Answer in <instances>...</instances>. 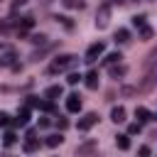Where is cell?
I'll return each mask as SVG.
<instances>
[{"mask_svg":"<svg viewBox=\"0 0 157 157\" xmlns=\"http://www.w3.org/2000/svg\"><path fill=\"white\" fill-rule=\"evenodd\" d=\"M140 155H142V157H145V155H150V147H147V145H142V147H140Z\"/></svg>","mask_w":157,"mask_h":157,"instance_id":"33","label":"cell"},{"mask_svg":"<svg viewBox=\"0 0 157 157\" xmlns=\"http://www.w3.org/2000/svg\"><path fill=\"white\" fill-rule=\"evenodd\" d=\"M110 22V5H101L98 12H96V27L98 29H105Z\"/></svg>","mask_w":157,"mask_h":157,"instance_id":"3","label":"cell"},{"mask_svg":"<svg viewBox=\"0 0 157 157\" xmlns=\"http://www.w3.org/2000/svg\"><path fill=\"white\" fill-rule=\"evenodd\" d=\"M29 42H32V44L44 47V44H47V34H42V32H39V34H32V37H29Z\"/></svg>","mask_w":157,"mask_h":157,"instance_id":"20","label":"cell"},{"mask_svg":"<svg viewBox=\"0 0 157 157\" xmlns=\"http://www.w3.org/2000/svg\"><path fill=\"white\" fill-rule=\"evenodd\" d=\"M135 118H137L140 123H147V120H150V110L142 108V105H137V108H135Z\"/></svg>","mask_w":157,"mask_h":157,"instance_id":"13","label":"cell"},{"mask_svg":"<svg viewBox=\"0 0 157 157\" xmlns=\"http://www.w3.org/2000/svg\"><path fill=\"white\" fill-rule=\"evenodd\" d=\"M15 59H17V52L12 47H7V44H0V64L2 66H12Z\"/></svg>","mask_w":157,"mask_h":157,"instance_id":"4","label":"cell"},{"mask_svg":"<svg viewBox=\"0 0 157 157\" xmlns=\"http://www.w3.org/2000/svg\"><path fill=\"white\" fill-rule=\"evenodd\" d=\"M152 34H155V32H152V27H147V25H145V27H140V37H142V39H152Z\"/></svg>","mask_w":157,"mask_h":157,"instance_id":"23","label":"cell"},{"mask_svg":"<svg viewBox=\"0 0 157 157\" xmlns=\"http://www.w3.org/2000/svg\"><path fill=\"white\" fill-rule=\"evenodd\" d=\"M120 93H123V96H135V93H140V91H137V86H123Z\"/></svg>","mask_w":157,"mask_h":157,"instance_id":"24","label":"cell"},{"mask_svg":"<svg viewBox=\"0 0 157 157\" xmlns=\"http://www.w3.org/2000/svg\"><path fill=\"white\" fill-rule=\"evenodd\" d=\"M49 125H52L49 118H39V128H49Z\"/></svg>","mask_w":157,"mask_h":157,"instance_id":"32","label":"cell"},{"mask_svg":"<svg viewBox=\"0 0 157 157\" xmlns=\"http://www.w3.org/2000/svg\"><path fill=\"white\" fill-rule=\"evenodd\" d=\"M56 125H59V130H66V128H69V120H66V118H59Z\"/></svg>","mask_w":157,"mask_h":157,"instance_id":"31","label":"cell"},{"mask_svg":"<svg viewBox=\"0 0 157 157\" xmlns=\"http://www.w3.org/2000/svg\"><path fill=\"white\" fill-rule=\"evenodd\" d=\"M0 66H2V64H0Z\"/></svg>","mask_w":157,"mask_h":157,"instance_id":"36","label":"cell"},{"mask_svg":"<svg viewBox=\"0 0 157 157\" xmlns=\"http://www.w3.org/2000/svg\"><path fill=\"white\" fill-rule=\"evenodd\" d=\"M37 147H39V140L37 137H27L25 140V152H34Z\"/></svg>","mask_w":157,"mask_h":157,"instance_id":"18","label":"cell"},{"mask_svg":"<svg viewBox=\"0 0 157 157\" xmlns=\"http://www.w3.org/2000/svg\"><path fill=\"white\" fill-rule=\"evenodd\" d=\"M7 125H12V120H10V115H7V113H2V110H0V128H7Z\"/></svg>","mask_w":157,"mask_h":157,"instance_id":"27","label":"cell"},{"mask_svg":"<svg viewBox=\"0 0 157 157\" xmlns=\"http://www.w3.org/2000/svg\"><path fill=\"white\" fill-rule=\"evenodd\" d=\"M78 64V56L76 54H64V56H56L52 64H49V74H61V71H69Z\"/></svg>","mask_w":157,"mask_h":157,"instance_id":"1","label":"cell"},{"mask_svg":"<svg viewBox=\"0 0 157 157\" xmlns=\"http://www.w3.org/2000/svg\"><path fill=\"white\" fill-rule=\"evenodd\" d=\"M61 142H64V137H61V135H49V137L44 140V145H47V147H59Z\"/></svg>","mask_w":157,"mask_h":157,"instance_id":"15","label":"cell"},{"mask_svg":"<svg viewBox=\"0 0 157 157\" xmlns=\"http://www.w3.org/2000/svg\"><path fill=\"white\" fill-rule=\"evenodd\" d=\"M110 2H113V5H125L128 0H110Z\"/></svg>","mask_w":157,"mask_h":157,"instance_id":"34","label":"cell"},{"mask_svg":"<svg viewBox=\"0 0 157 157\" xmlns=\"http://www.w3.org/2000/svg\"><path fill=\"white\" fill-rule=\"evenodd\" d=\"M128 39H130V32H128V29H123V27H120V29H118V32H115V42H118V44H125V42H128Z\"/></svg>","mask_w":157,"mask_h":157,"instance_id":"16","label":"cell"},{"mask_svg":"<svg viewBox=\"0 0 157 157\" xmlns=\"http://www.w3.org/2000/svg\"><path fill=\"white\" fill-rule=\"evenodd\" d=\"M120 59H123V56H120V52H110V54L103 59V64H105V66H110V64H118Z\"/></svg>","mask_w":157,"mask_h":157,"instance_id":"17","label":"cell"},{"mask_svg":"<svg viewBox=\"0 0 157 157\" xmlns=\"http://www.w3.org/2000/svg\"><path fill=\"white\" fill-rule=\"evenodd\" d=\"M81 78H83L81 74H76V71H71V74H69V78H66V83H69V86H76V83H78Z\"/></svg>","mask_w":157,"mask_h":157,"instance_id":"22","label":"cell"},{"mask_svg":"<svg viewBox=\"0 0 157 157\" xmlns=\"http://www.w3.org/2000/svg\"><path fill=\"white\" fill-rule=\"evenodd\" d=\"M15 142H17V135H15L12 130H7V132H5V145L10 147V145H15Z\"/></svg>","mask_w":157,"mask_h":157,"instance_id":"25","label":"cell"},{"mask_svg":"<svg viewBox=\"0 0 157 157\" xmlns=\"http://www.w3.org/2000/svg\"><path fill=\"white\" fill-rule=\"evenodd\" d=\"M103 52H105V44H103V42H96V44H91V47L86 49V56H83V61L93 64V61H96V59H98Z\"/></svg>","mask_w":157,"mask_h":157,"instance_id":"5","label":"cell"},{"mask_svg":"<svg viewBox=\"0 0 157 157\" xmlns=\"http://www.w3.org/2000/svg\"><path fill=\"white\" fill-rule=\"evenodd\" d=\"M83 78H86V81H83V83H86V88H91V91H96V88H98V71H88Z\"/></svg>","mask_w":157,"mask_h":157,"instance_id":"9","label":"cell"},{"mask_svg":"<svg viewBox=\"0 0 157 157\" xmlns=\"http://www.w3.org/2000/svg\"><path fill=\"white\" fill-rule=\"evenodd\" d=\"M140 130H142V123H140V120H137V123H132V125H130V128H128V135H137V132H140Z\"/></svg>","mask_w":157,"mask_h":157,"instance_id":"26","label":"cell"},{"mask_svg":"<svg viewBox=\"0 0 157 157\" xmlns=\"http://www.w3.org/2000/svg\"><path fill=\"white\" fill-rule=\"evenodd\" d=\"M110 120H113V123H125V108H123V105H115V108L110 110Z\"/></svg>","mask_w":157,"mask_h":157,"instance_id":"11","label":"cell"},{"mask_svg":"<svg viewBox=\"0 0 157 157\" xmlns=\"http://www.w3.org/2000/svg\"><path fill=\"white\" fill-rule=\"evenodd\" d=\"M96 123H98V113H86V115L78 120V130H91Z\"/></svg>","mask_w":157,"mask_h":157,"instance_id":"6","label":"cell"},{"mask_svg":"<svg viewBox=\"0 0 157 157\" xmlns=\"http://www.w3.org/2000/svg\"><path fill=\"white\" fill-rule=\"evenodd\" d=\"M29 123V105H25L20 113H17V118L12 120V125H27Z\"/></svg>","mask_w":157,"mask_h":157,"instance_id":"10","label":"cell"},{"mask_svg":"<svg viewBox=\"0 0 157 157\" xmlns=\"http://www.w3.org/2000/svg\"><path fill=\"white\" fill-rule=\"evenodd\" d=\"M132 25L135 27H145V15H135L132 17Z\"/></svg>","mask_w":157,"mask_h":157,"instance_id":"28","label":"cell"},{"mask_svg":"<svg viewBox=\"0 0 157 157\" xmlns=\"http://www.w3.org/2000/svg\"><path fill=\"white\" fill-rule=\"evenodd\" d=\"M56 20H59V22H61V25H64L66 29H74V22H71L69 17H64V15H61V17H56Z\"/></svg>","mask_w":157,"mask_h":157,"instance_id":"29","label":"cell"},{"mask_svg":"<svg viewBox=\"0 0 157 157\" xmlns=\"http://www.w3.org/2000/svg\"><path fill=\"white\" fill-rule=\"evenodd\" d=\"M27 5V0H12V12H17L20 7H25Z\"/></svg>","mask_w":157,"mask_h":157,"instance_id":"30","label":"cell"},{"mask_svg":"<svg viewBox=\"0 0 157 157\" xmlns=\"http://www.w3.org/2000/svg\"><path fill=\"white\" fill-rule=\"evenodd\" d=\"M150 120H152V123H157V113H150Z\"/></svg>","mask_w":157,"mask_h":157,"instance_id":"35","label":"cell"},{"mask_svg":"<svg viewBox=\"0 0 157 157\" xmlns=\"http://www.w3.org/2000/svg\"><path fill=\"white\" fill-rule=\"evenodd\" d=\"M108 69H110V78H123V76L128 74V66H123L120 61H118V64H110Z\"/></svg>","mask_w":157,"mask_h":157,"instance_id":"8","label":"cell"},{"mask_svg":"<svg viewBox=\"0 0 157 157\" xmlns=\"http://www.w3.org/2000/svg\"><path fill=\"white\" fill-rule=\"evenodd\" d=\"M115 145L120 150H130V135H115Z\"/></svg>","mask_w":157,"mask_h":157,"instance_id":"14","label":"cell"},{"mask_svg":"<svg viewBox=\"0 0 157 157\" xmlns=\"http://www.w3.org/2000/svg\"><path fill=\"white\" fill-rule=\"evenodd\" d=\"M66 110H69V113H78V110H81V98H78V93H69V96H66Z\"/></svg>","mask_w":157,"mask_h":157,"instance_id":"7","label":"cell"},{"mask_svg":"<svg viewBox=\"0 0 157 157\" xmlns=\"http://www.w3.org/2000/svg\"><path fill=\"white\" fill-rule=\"evenodd\" d=\"M61 5L69 7V10H81L83 7V0H61Z\"/></svg>","mask_w":157,"mask_h":157,"instance_id":"19","label":"cell"},{"mask_svg":"<svg viewBox=\"0 0 157 157\" xmlns=\"http://www.w3.org/2000/svg\"><path fill=\"white\" fill-rule=\"evenodd\" d=\"M155 83H157V64L147 69V74H145V78L140 81V86H137V91H140V93H150V91L155 88Z\"/></svg>","mask_w":157,"mask_h":157,"instance_id":"2","label":"cell"},{"mask_svg":"<svg viewBox=\"0 0 157 157\" xmlns=\"http://www.w3.org/2000/svg\"><path fill=\"white\" fill-rule=\"evenodd\" d=\"M96 150V142H83V145H78V155H86V152H93Z\"/></svg>","mask_w":157,"mask_h":157,"instance_id":"21","label":"cell"},{"mask_svg":"<svg viewBox=\"0 0 157 157\" xmlns=\"http://www.w3.org/2000/svg\"><path fill=\"white\" fill-rule=\"evenodd\" d=\"M61 93H64V88H61V86H49V88H47V93H44V96H47V98H49V101H54V98H59V96H61Z\"/></svg>","mask_w":157,"mask_h":157,"instance_id":"12","label":"cell"}]
</instances>
